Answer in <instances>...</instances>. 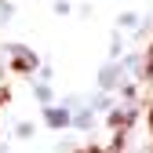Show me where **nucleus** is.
Wrapping results in <instances>:
<instances>
[{
	"label": "nucleus",
	"instance_id": "1",
	"mask_svg": "<svg viewBox=\"0 0 153 153\" xmlns=\"http://www.w3.org/2000/svg\"><path fill=\"white\" fill-rule=\"evenodd\" d=\"M11 69L15 73H33L36 69V55L29 48H11Z\"/></svg>",
	"mask_w": 153,
	"mask_h": 153
},
{
	"label": "nucleus",
	"instance_id": "2",
	"mask_svg": "<svg viewBox=\"0 0 153 153\" xmlns=\"http://www.w3.org/2000/svg\"><path fill=\"white\" fill-rule=\"evenodd\" d=\"M146 76H153V44H149V51H146Z\"/></svg>",
	"mask_w": 153,
	"mask_h": 153
},
{
	"label": "nucleus",
	"instance_id": "3",
	"mask_svg": "<svg viewBox=\"0 0 153 153\" xmlns=\"http://www.w3.org/2000/svg\"><path fill=\"white\" fill-rule=\"evenodd\" d=\"M7 102V88H0V106H4Z\"/></svg>",
	"mask_w": 153,
	"mask_h": 153
},
{
	"label": "nucleus",
	"instance_id": "4",
	"mask_svg": "<svg viewBox=\"0 0 153 153\" xmlns=\"http://www.w3.org/2000/svg\"><path fill=\"white\" fill-rule=\"evenodd\" d=\"M149 128H153V106H149Z\"/></svg>",
	"mask_w": 153,
	"mask_h": 153
},
{
	"label": "nucleus",
	"instance_id": "5",
	"mask_svg": "<svg viewBox=\"0 0 153 153\" xmlns=\"http://www.w3.org/2000/svg\"><path fill=\"white\" fill-rule=\"evenodd\" d=\"M80 153H102V149H80Z\"/></svg>",
	"mask_w": 153,
	"mask_h": 153
}]
</instances>
